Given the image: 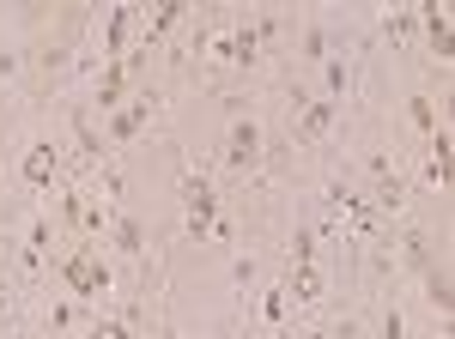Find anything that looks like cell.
I'll return each mask as SVG.
<instances>
[{
  "label": "cell",
  "instance_id": "1",
  "mask_svg": "<svg viewBox=\"0 0 455 339\" xmlns=\"http://www.w3.org/2000/svg\"><path fill=\"white\" fill-rule=\"evenodd\" d=\"M55 267H61V279H68L73 304H98V297H109V291H116V267L98 255V242H73Z\"/></svg>",
  "mask_w": 455,
  "mask_h": 339
},
{
  "label": "cell",
  "instance_id": "2",
  "mask_svg": "<svg viewBox=\"0 0 455 339\" xmlns=\"http://www.w3.org/2000/svg\"><path fill=\"white\" fill-rule=\"evenodd\" d=\"M212 225H219V188L201 176H182V237L201 242L212 237Z\"/></svg>",
  "mask_w": 455,
  "mask_h": 339
},
{
  "label": "cell",
  "instance_id": "3",
  "mask_svg": "<svg viewBox=\"0 0 455 339\" xmlns=\"http://www.w3.org/2000/svg\"><path fill=\"white\" fill-rule=\"evenodd\" d=\"M152 115H158V91H152V85H134V98L109 115V152H116V146H134Z\"/></svg>",
  "mask_w": 455,
  "mask_h": 339
},
{
  "label": "cell",
  "instance_id": "4",
  "mask_svg": "<svg viewBox=\"0 0 455 339\" xmlns=\"http://www.w3.org/2000/svg\"><path fill=\"white\" fill-rule=\"evenodd\" d=\"M261 158H267V134H261V122H255V115H237L231 134H225V170L243 176V170H255Z\"/></svg>",
  "mask_w": 455,
  "mask_h": 339
},
{
  "label": "cell",
  "instance_id": "5",
  "mask_svg": "<svg viewBox=\"0 0 455 339\" xmlns=\"http://www.w3.org/2000/svg\"><path fill=\"white\" fill-rule=\"evenodd\" d=\"M134 98V79H128V67H122V61H104V73H98V85H92V109H98V115H116V109H122V103Z\"/></svg>",
  "mask_w": 455,
  "mask_h": 339
},
{
  "label": "cell",
  "instance_id": "6",
  "mask_svg": "<svg viewBox=\"0 0 455 339\" xmlns=\"http://www.w3.org/2000/svg\"><path fill=\"white\" fill-rule=\"evenodd\" d=\"M134 25H140V12H134V6H109V12H104V49H98V55H104V61H122Z\"/></svg>",
  "mask_w": 455,
  "mask_h": 339
},
{
  "label": "cell",
  "instance_id": "7",
  "mask_svg": "<svg viewBox=\"0 0 455 339\" xmlns=\"http://www.w3.org/2000/svg\"><path fill=\"white\" fill-rule=\"evenodd\" d=\"M25 182H31V188H49V182H55V170H61V146H55V139H31V152H25Z\"/></svg>",
  "mask_w": 455,
  "mask_h": 339
},
{
  "label": "cell",
  "instance_id": "8",
  "mask_svg": "<svg viewBox=\"0 0 455 339\" xmlns=\"http://www.w3.org/2000/svg\"><path fill=\"white\" fill-rule=\"evenodd\" d=\"M334 115H340V103H334V98H310L304 109H298V139H304V146H315V139H328V128H334Z\"/></svg>",
  "mask_w": 455,
  "mask_h": 339
},
{
  "label": "cell",
  "instance_id": "9",
  "mask_svg": "<svg viewBox=\"0 0 455 339\" xmlns=\"http://www.w3.org/2000/svg\"><path fill=\"white\" fill-rule=\"evenodd\" d=\"M104 242L116 248V255L140 261V255H146V225H140V218H128V212H116V218H109V231H104Z\"/></svg>",
  "mask_w": 455,
  "mask_h": 339
},
{
  "label": "cell",
  "instance_id": "10",
  "mask_svg": "<svg viewBox=\"0 0 455 339\" xmlns=\"http://www.w3.org/2000/svg\"><path fill=\"white\" fill-rule=\"evenodd\" d=\"M419 279H425V309H431L437 321H450V309H455V297H450V261H431Z\"/></svg>",
  "mask_w": 455,
  "mask_h": 339
},
{
  "label": "cell",
  "instance_id": "11",
  "mask_svg": "<svg viewBox=\"0 0 455 339\" xmlns=\"http://www.w3.org/2000/svg\"><path fill=\"white\" fill-rule=\"evenodd\" d=\"M419 25H425V43H431V55L450 67V55H455V36H450V12L443 6H419Z\"/></svg>",
  "mask_w": 455,
  "mask_h": 339
},
{
  "label": "cell",
  "instance_id": "12",
  "mask_svg": "<svg viewBox=\"0 0 455 339\" xmlns=\"http://www.w3.org/2000/svg\"><path fill=\"white\" fill-rule=\"evenodd\" d=\"M401 261H407L413 272H425L431 261H437V248H431V237H425V225H407V231H401Z\"/></svg>",
  "mask_w": 455,
  "mask_h": 339
},
{
  "label": "cell",
  "instance_id": "13",
  "mask_svg": "<svg viewBox=\"0 0 455 339\" xmlns=\"http://www.w3.org/2000/svg\"><path fill=\"white\" fill-rule=\"evenodd\" d=\"M425 146H431V158H425V176H431V182H437V188H450V128H443V122H437V134L425 139Z\"/></svg>",
  "mask_w": 455,
  "mask_h": 339
},
{
  "label": "cell",
  "instance_id": "14",
  "mask_svg": "<svg viewBox=\"0 0 455 339\" xmlns=\"http://www.w3.org/2000/svg\"><path fill=\"white\" fill-rule=\"evenodd\" d=\"M298 55H304V61H315V67H322V61H328V55H334V31H328V25H322V19H310V25H304V36H298Z\"/></svg>",
  "mask_w": 455,
  "mask_h": 339
},
{
  "label": "cell",
  "instance_id": "15",
  "mask_svg": "<svg viewBox=\"0 0 455 339\" xmlns=\"http://www.w3.org/2000/svg\"><path fill=\"white\" fill-rule=\"evenodd\" d=\"M182 19H188V6H182V0H164V6L152 12V25H146V43L158 49V43H164V31H176Z\"/></svg>",
  "mask_w": 455,
  "mask_h": 339
},
{
  "label": "cell",
  "instance_id": "16",
  "mask_svg": "<svg viewBox=\"0 0 455 339\" xmlns=\"http://www.w3.org/2000/svg\"><path fill=\"white\" fill-rule=\"evenodd\" d=\"M285 291H291L298 304H322V272L315 267H291L285 272Z\"/></svg>",
  "mask_w": 455,
  "mask_h": 339
},
{
  "label": "cell",
  "instance_id": "17",
  "mask_svg": "<svg viewBox=\"0 0 455 339\" xmlns=\"http://www.w3.org/2000/svg\"><path fill=\"white\" fill-rule=\"evenodd\" d=\"M322 79H328V98L340 103V98H347V85H352V61H347V55H328V61H322Z\"/></svg>",
  "mask_w": 455,
  "mask_h": 339
},
{
  "label": "cell",
  "instance_id": "18",
  "mask_svg": "<svg viewBox=\"0 0 455 339\" xmlns=\"http://www.w3.org/2000/svg\"><path fill=\"white\" fill-rule=\"evenodd\" d=\"M407 122H413V128L431 139V134H437V103L425 98V91H419V98H407Z\"/></svg>",
  "mask_w": 455,
  "mask_h": 339
},
{
  "label": "cell",
  "instance_id": "19",
  "mask_svg": "<svg viewBox=\"0 0 455 339\" xmlns=\"http://www.w3.org/2000/svg\"><path fill=\"white\" fill-rule=\"evenodd\" d=\"M43 327H49V334H68V327H79V304H49Z\"/></svg>",
  "mask_w": 455,
  "mask_h": 339
},
{
  "label": "cell",
  "instance_id": "20",
  "mask_svg": "<svg viewBox=\"0 0 455 339\" xmlns=\"http://www.w3.org/2000/svg\"><path fill=\"white\" fill-rule=\"evenodd\" d=\"M261 321H267V327L285 321V285H267V291H261Z\"/></svg>",
  "mask_w": 455,
  "mask_h": 339
},
{
  "label": "cell",
  "instance_id": "21",
  "mask_svg": "<svg viewBox=\"0 0 455 339\" xmlns=\"http://www.w3.org/2000/svg\"><path fill=\"white\" fill-rule=\"evenodd\" d=\"M315 242H322V237H315L310 225H304V231L291 237V267H315Z\"/></svg>",
  "mask_w": 455,
  "mask_h": 339
},
{
  "label": "cell",
  "instance_id": "22",
  "mask_svg": "<svg viewBox=\"0 0 455 339\" xmlns=\"http://www.w3.org/2000/svg\"><path fill=\"white\" fill-rule=\"evenodd\" d=\"M85 339H134V327L116 321V315H104V321H85Z\"/></svg>",
  "mask_w": 455,
  "mask_h": 339
},
{
  "label": "cell",
  "instance_id": "23",
  "mask_svg": "<svg viewBox=\"0 0 455 339\" xmlns=\"http://www.w3.org/2000/svg\"><path fill=\"white\" fill-rule=\"evenodd\" d=\"M255 279H261V261H255V255H237V261H231V285H237V291H249Z\"/></svg>",
  "mask_w": 455,
  "mask_h": 339
},
{
  "label": "cell",
  "instance_id": "24",
  "mask_svg": "<svg viewBox=\"0 0 455 339\" xmlns=\"http://www.w3.org/2000/svg\"><path fill=\"white\" fill-rule=\"evenodd\" d=\"M413 25H419V12H383V31L395 36V43H407V36H413Z\"/></svg>",
  "mask_w": 455,
  "mask_h": 339
},
{
  "label": "cell",
  "instance_id": "25",
  "mask_svg": "<svg viewBox=\"0 0 455 339\" xmlns=\"http://www.w3.org/2000/svg\"><path fill=\"white\" fill-rule=\"evenodd\" d=\"M19 67H25V49L0 43V79H19Z\"/></svg>",
  "mask_w": 455,
  "mask_h": 339
},
{
  "label": "cell",
  "instance_id": "26",
  "mask_svg": "<svg viewBox=\"0 0 455 339\" xmlns=\"http://www.w3.org/2000/svg\"><path fill=\"white\" fill-rule=\"evenodd\" d=\"M377 339H407V321H401V309H395V304L383 309V334H377Z\"/></svg>",
  "mask_w": 455,
  "mask_h": 339
},
{
  "label": "cell",
  "instance_id": "27",
  "mask_svg": "<svg viewBox=\"0 0 455 339\" xmlns=\"http://www.w3.org/2000/svg\"><path fill=\"white\" fill-rule=\"evenodd\" d=\"M322 334H328V339H358V321H352V315H340V321H328Z\"/></svg>",
  "mask_w": 455,
  "mask_h": 339
},
{
  "label": "cell",
  "instance_id": "28",
  "mask_svg": "<svg viewBox=\"0 0 455 339\" xmlns=\"http://www.w3.org/2000/svg\"><path fill=\"white\" fill-rule=\"evenodd\" d=\"M6 315H12V297H6V285H0V321H6Z\"/></svg>",
  "mask_w": 455,
  "mask_h": 339
},
{
  "label": "cell",
  "instance_id": "29",
  "mask_svg": "<svg viewBox=\"0 0 455 339\" xmlns=\"http://www.w3.org/2000/svg\"><path fill=\"white\" fill-rule=\"evenodd\" d=\"M237 339H255V334H249V327H243V334H237Z\"/></svg>",
  "mask_w": 455,
  "mask_h": 339
},
{
  "label": "cell",
  "instance_id": "30",
  "mask_svg": "<svg viewBox=\"0 0 455 339\" xmlns=\"http://www.w3.org/2000/svg\"><path fill=\"white\" fill-rule=\"evenodd\" d=\"M158 339H171V334H158Z\"/></svg>",
  "mask_w": 455,
  "mask_h": 339
}]
</instances>
